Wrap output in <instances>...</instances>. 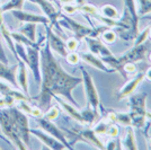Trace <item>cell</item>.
<instances>
[{"label":"cell","instance_id":"6da1fadb","mask_svg":"<svg viewBox=\"0 0 151 150\" xmlns=\"http://www.w3.org/2000/svg\"><path fill=\"white\" fill-rule=\"evenodd\" d=\"M41 56V92L40 94L32 98L37 103V106L45 112L50 106L51 100L54 96H61L70 104L79 108L76 100L72 96V90L82 82L81 77L71 76L64 71L60 63L53 56L47 41L40 51Z\"/></svg>","mask_w":151,"mask_h":150},{"label":"cell","instance_id":"8992f818","mask_svg":"<svg viewBox=\"0 0 151 150\" xmlns=\"http://www.w3.org/2000/svg\"><path fill=\"white\" fill-rule=\"evenodd\" d=\"M45 41H46V36L41 35L40 38L36 41V45L34 46H25L26 52H27V59L28 62L27 66L31 69L33 72L34 79L37 82L38 85H41L42 81V75H41V56H40V51L42 49V46L44 45Z\"/></svg>","mask_w":151,"mask_h":150},{"label":"cell","instance_id":"f546056e","mask_svg":"<svg viewBox=\"0 0 151 150\" xmlns=\"http://www.w3.org/2000/svg\"><path fill=\"white\" fill-rule=\"evenodd\" d=\"M61 10H63L65 15H73L76 13H79V7L75 4L68 2V4H63L61 6Z\"/></svg>","mask_w":151,"mask_h":150},{"label":"cell","instance_id":"c3c4849f","mask_svg":"<svg viewBox=\"0 0 151 150\" xmlns=\"http://www.w3.org/2000/svg\"><path fill=\"white\" fill-rule=\"evenodd\" d=\"M149 60H150V61H151V53H150V54H149Z\"/></svg>","mask_w":151,"mask_h":150},{"label":"cell","instance_id":"f6af8a7d","mask_svg":"<svg viewBox=\"0 0 151 150\" xmlns=\"http://www.w3.org/2000/svg\"><path fill=\"white\" fill-rule=\"evenodd\" d=\"M147 119H149V121L151 122V113L150 112H147Z\"/></svg>","mask_w":151,"mask_h":150},{"label":"cell","instance_id":"d590c367","mask_svg":"<svg viewBox=\"0 0 151 150\" xmlns=\"http://www.w3.org/2000/svg\"><path fill=\"white\" fill-rule=\"evenodd\" d=\"M105 149H121V141L120 140H115V138H112V140H109L108 144H106Z\"/></svg>","mask_w":151,"mask_h":150},{"label":"cell","instance_id":"7402d4cb","mask_svg":"<svg viewBox=\"0 0 151 150\" xmlns=\"http://www.w3.org/2000/svg\"><path fill=\"white\" fill-rule=\"evenodd\" d=\"M36 25L34 23H25V25L22 26L19 33H22L23 35H25L27 38H29L31 41L35 42L36 41Z\"/></svg>","mask_w":151,"mask_h":150},{"label":"cell","instance_id":"7dc6e473","mask_svg":"<svg viewBox=\"0 0 151 150\" xmlns=\"http://www.w3.org/2000/svg\"><path fill=\"white\" fill-rule=\"evenodd\" d=\"M149 38L151 40V25H150V28H149Z\"/></svg>","mask_w":151,"mask_h":150},{"label":"cell","instance_id":"cb8c5ba5","mask_svg":"<svg viewBox=\"0 0 151 150\" xmlns=\"http://www.w3.org/2000/svg\"><path fill=\"white\" fill-rule=\"evenodd\" d=\"M99 36H101V40L104 43L113 44L115 43V41L117 38V33L114 31V28H107L101 33Z\"/></svg>","mask_w":151,"mask_h":150},{"label":"cell","instance_id":"f1b7e54d","mask_svg":"<svg viewBox=\"0 0 151 150\" xmlns=\"http://www.w3.org/2000/svg\"><path fill=\"white\" fill-rule=\"evenodd\" d=\"M149 28H150V26L145 27L141 33H139L138 35H137V38H135V40H134V45H139V44H142L148 41V38H149Z\"/></svg>","mask_w":151,"mask_h":150},{"label":"cell","instance_id":"f35d334b","mask_svg":"<svg viewBox=\"0 0 151 150\" xmlns=\"http://www.w3.org/2000/svg\"><path fill=\"white\" fill-rule=\"evenodd\" d=\"M145 78H147L149 81H151V67L148 68V70L145 72Z\"/></svg>","mask_w":151,"mask_h":150},{"label":"cell","instance_id":"484cf974","mask_svg":"<svg viewBox=\"0 0 151 150\" xmlns=\"http://www.w3.org/2000/svg\"><path fill=\"white\" fill-rule=\"evenodd\" d=\"M24 2H25V0H9L5 5H1V9L4 13L13 10V9H23Z\"/></svg>","mask_w":151,"mask_h":150},{"label":"cell","instance_id":"ab89813d","mask_svg":"<svg viewBox=\"0 0 151 150\" xmlns=\"http://www.w3.org/2000/svg\"><path fill=\"white\" fill-rule=\"evenodd\" d=\"M2 25H4V12H2L1 6H0V28Z\"/></svg>","mask_w":151,"mask_h":150},{"label":"cell","instance_id":"1f68e13d","mask_svg":"<svg viewBox=\"0 0 151 150\" xmlns=\"http://www.w3.org/2000/svg\"><path fill=\"white\" fill-rule=\"evenodd\" d=\"M65 60L71 66H76V64H78L80 62L81 59H80V56L76 51H72V52H68V54L65 56Z\"/></svg>","mask_w":151,"mask_h":150},{"label":"cell","instance_id":"4fadbf2b","mask_svg":"<svg viewBox=\"0 0 151 150\" xmlns=\"http://www.w3.org/2000/svg\"><path fill=\"white\" fill-rule=\"evenodd\" d=\"M145 79V72H139L133 77L132 79H130L129 81H126V84L121 88L117 92V100H125L127 97H130L132 94H134V92L137 90V88L139 87V85Z\"/></svg>","mask_w":151,"mask_h":150},{"label":"cell","instance_id":"44dd1931","mask_svg":"<svg viewBox=\"0 0 151 150\" xmlns=\"http://www.w3.org/2000/svg\"><path fill=\"white\" fill-rule=\"evenodd\" d=\"M123 148L122 149H129V150H137L138 148V144L135 140V134H134V129L132 125L126 126L125 136L123 138V141L121 144Z\"/></svg>","mask_w":151,"mask_h":150},{"label":"cell","instance_id":"5b68a950","mask_svg":"<svg viewBox=\"0 0 151 150\" xmlns=\"http://www.w3.org/2000/svg\"><path fill=\"white\" fill-rule=\"evenodd\" d=\"M0 126H1V130L4 132V134L6 136V138H9L12 144L17 149H28V147L23 142L22 138L19 136L18 130L15 125L13 118L8 112V108H0Z\"/></svg>","mask_w":151,"mask_h":150},{"label":"cell","instance_id":"7a4b0ae2","mask_svg":"<svg viewBox=\"0 0 151 150\" xmlns=\"http://www.w3.org/2000/svg\"><path fill=\"white\" fill-rule=\"evenodd\" d=\"M149 48V43L148 41L142 44L139 45H133V48L131 50L126 51L124 54L119 56H115L114 54L108 56H103L101 60L106 63L109 68L114 69L115 71L121 72V75L123 76V78H126V75L123 70L124 64H126L127 62H141L145 60L147 58V51Z\"/></svg>","mask_w":151,"mask_h":150},{"label":"cell","instance_id":"8d00e7d4","mask_svg":"<svg viewBox=\"0 0 151 150\" xmlns=\"http://www.w3.org/2000/svg\"><path fill=\"white\" fill-rule=\"evenodd\" d=\"M0 61L6 64H9V59L7 58V54L5 52V49L2 46V43H1V38H0Z\"/></svg>","mask_w":151,"mask_h":150},{"label":"cell","instance_id":"83f0119b","mask_svg":"<svg viewBox=\"0 0 151 150\" xmlns=\"http://www.w3.org/2000/svg\"><path fill=\"white\" fill-rule=\"evenodd\" d=\"M117 124L123 125V126H129V125H132L131 122V118L129 115V113H116V122Z\"/></svg>","mask_w":151,"mask_h":150},{"label":"cell","instance_id":"30bf717a","mask_svg":"<svg viewBox=\"0 0 151 150\" xmlns=\"http://www.w3.org/2000/svg\"><path fill=\"white\" fill-rule=\"evenodd\" d=\"M35 121L37 122L38 126H40L42 130H44V132L49 133L50 136L58 139L60 142H62V144L65 146L67 149H70V150L73 149L72 146L69 144V141L67 140V137L64 136V133H63L62 130H61L60 128H58V125L54 124L51 120H47L46 118H44V115H43V116H41V118H36Z\"/></svg>","mask_w":151,"mask_h":150},{"label":"cell","instance_id":"9a60e30c","mask_svg":"<svg viewBox=\"0 0 151 150\" xmlns=\"http://www.w3.org/2000/svg\"><path fill=\"white\" fill-rule=\"evenodd\" d=\"M17 69H18L17 64L9 67V64L0 61V79H4L7 82H9L13 87L20 89L17 81Z\"/></svg>","mask_w":151,"mask_h":150},{"label":"cell","instance_id":"ba28073f","mask_svg":"<svg viewBox=\"0 0 151 150\" xmlns=\"http://www.w3.org/2000/svg\"><path fill=\"white\" fill-rule=\"evenodd\" d=\"M8 112L13 118L23 142L27 147H29V137H31L29 130H31V128H29V121H28L27 114H25L23 111H20L18 107H16L15 105L8 107Z\"/></svg>","mask_w":151,"mask_h":150},{"label":"cell","instance_id":"ffe728a7","mask_svg":"<svg viewBox=\"0 0 151 150\" xmlns=\"http://www.w3.org/2000/svg\"><path fill=\"white\" fill-rule=\"evenodd\" d=\"M0 95L1 96H7V97H13L16 102H18V100H29V102H32L31 97L25 95L22 90H19L15 87L12 88L9 85L2 82L1 80H0Z\"/></svg>","mask_w":151,"mask_h":150},{"label":"cell","instance_id":"d4e9b609","mask_svg":"<svg viewBox=\"0 0 151 150\" xmlns=\"http://www.w3.org/2000/svg\"><path fill=\"white\" fill-rule=\"evenodd\" d=\"M139 4V17H145V15L151 14V0H137Z\"/></svg>","mask_w":151,"mask_h":150},{"label":"cell","instance_id":"e575fe53","mask_svg":"<svg viewBox=\"0 0 151 150\" xmlns=\"http://www.w3.org/2000/svg\"><path fill=\"white\" fill-rule=\"evenodd\" d=\"M123 70L125 72V75H132L137 72V67H135V63L133 62H127L126 64H124Z\"/></svg>","mask_w":151,"mask_h":150},{"label":"cell","instance_id":"7c38bea8","mask_svg":"<svg viewBox=\"0 0 151 150\" xmlns=\"http://www.w3.org/2000/svg\"><path fill=\"white\" fill-rule=\"evenodd\" d=\"M12 15L15 18L22 22V23H34V24H43L44 26L50 25V20L47 19L46 16L42 15H36L33 13H27L24 12L23 9H13L10 10Z\"/></svg>","mask_w":151,"mask_h":150},{"label":"cell","instance_id":"4316f807","mask_svg":"<svg viewBox=\"0 0 151 150\" xmlns=\"http://www.w3.org/2000/svg\"><path fill=\"white\" fill-rule=\"evenodd\" d=\"M108 124H109V123L107 122L106 120H105V121H104V120H98L93 130H94V132L97 136H106Z\"/></svg>","mask_w":151,"mask_h":150},{"label":"cell","instance_id":"4dcf8cb0","mask_svg":"<svg viewBox=\"0 0 151 150\" xmlns=\"http://www.w3.org/2000/svg\"><path fill=\"white\" fill-rule=\"evenodd\" d=\"M59 115H60V110L57 106H52L51 108L46 110L44 112V118H46L47 120H51V121L57 120L59 118Z\"/></svg>","mask_w":151,"mask_h":150},{"label":"cell","instance_id":"603a6c76","mask_svg":"<svg viewBox=\"0 0 151 150\" xmlns=\"http://www.w3.org/2000/svg\"><path fill=\"white\" fill-rule=\"evenodd\" d=\"M99 9V14L104 17H107V18H112V19H119L120 18V14H119V10L115 8L112 5H104L101 6Z\"/></svg>","mask_w":151,"mask_h":150},{"label":"cell","instance_id":"52a82bcc","mask_svg":"<svg viewBox=\"0 0 151 150\" xmlns=\"http://www.w3.org/2000/svg\"><path fill=\"white\" fill-rule=\"evenodd\" d=\"M80 71L82 74V84H83V88L86 92V97H87V105L93 108L96 114H99V108H101V112H104V108L101 105V98L97 92V88L95 86V82L91 78V76L89 75V72L83 68L80 67Z\"/></svg>","mask_w":151,"mask_h":150},{"label":"cell","instance_id":"836d02e7","mask_svg":"<svg viewBox=\"0 0 151 150\" xmlns=\"http://www.w3.org/2000/svg\"><path fill=\"white\" fill-rule=\"evenodd\" d=\"M79 40H77L76 38H70L67 40L65 42V45H67V49L69 52H72V51H77L78 46H79Z\"/></svg>","mask_w":151,"mask_h":150},{"label":"cell","instance_id":"277c9868","mask_svg":"<svg viewBox=\"0 0 151 150\" xmlns=\"http://www.w3.org/2000/svg\"><path fill=\"white\" fill-rule=\"evenodd\" d=\"M147 100L148 94L147 93H138V94L131 95L129 97V107L130 112L129 115L131 118L132 126L137 129H143L147 124Z\"/></svg>","mask_w":151,"mask_h":150},{"label":"cell","instance_id":"3957f363","mask_svg":"<svg viewBox=\"0 0 151 150\" xmlns=\"http://www.w3.org/2000/svg\"><path fill=\"white\" fill-rule=\"evenodd\" d=\"M89 23L91 24V22H89ZM59 24L61 25V27H65L69 31L72 32L75 38L79 41H81L87 36H89V38H99V35L103 32L107 28H109L105 25L96 27L93 24H91V27H88V26H85L80 23H78V22H76L75 19H72L68 15L62 13L59 16Z\"/></svg>","mask_w":151,"mask_h":150},{"label":"cell","instance_id":"9c48e42d","mask_svg":"<svg viewBox=\"0 0 151 150\" xmlns=\"http://www.w3.org/2000/svg\"><path fill=\"white\" fill-rule=\"evenodd\" d=\"M28 1L40 6L42 12L45 14V16L50 20V26L57 28L60 36H64L62 27L59 24V16L61 14V9H57V7L52 4V1H50V0H28Z\"/></svg>","mask_w":151,"mask_h":150},{"label":"cell","instance_id":"8fae6325","mask_svg":"<svg viewBox=\"0 0 151 150\" xmlns=\"http://www.w3.org/2000/svg\"><path fill=\"white\" fill-rule=\"evenodd\" d=\"M45 28H46V41L50 45L51 50L54 51L62 58H65L69 51L67 49V45H65V42L63 41V38L53 32L52 26L46 25Z\"/></svg>","mask_w":151,"mask_h":150},{"label":"cell","instance_id":"d6986e66","mask_svg":"<svg viewBox=\"0 0 151 150\" xmlns=\"http://www.w3.org/2000/svg\"><path fill=\"white\" fill-rule=\"evenodd\" d=\"M18 62V69H17V81L22 92L25 95L29 96L28 93V76H27V64H26L20 58L16 60Z\"/></svg>","mask_w":151,"mask_h":150},{"label":"cell","instance_id":"7bdbcfd3","mask_svg":"<svg viewBox=\"0 0 151 150\" xmlns=\"http://www.w3.org/2000/svg\"><path fill=\"white\" fill-rule=\"evenodd\" d=\"M75 0H59L60 4H68V2H73Z\"/></svg>","mask_w":151,"mask_h":150},{"label":"cell","instance_id":"d6a6232c","mask_svg":"<svg viewBox=\"0 0 151 150\" xmlns=\"http://www.w3.org/2000/svg\"><path fill=\"white\" fill-rule=\"evenodd\" d=\"M120 134V130H119V126L114 123H109L107 126V131L106 136H108L109 138H117Z\"/></svg>","mask_w":151,"mask_h":150},{"label":"cell","instance_id":"bcb514c9","mask_svg":"<svg viewBox=\"0 0 151 150\" xmlns=\"http://www.w3.org/2000/svg\"><path fill=\"white\" fill-rule=\"evenodd\" d=\"M145 138H147V140H148V141H149V144H150V146H151V137H149V136H148V134H147V136H145Z\"/></svg>","mask_w":151,"mask_h":150},{"label":"cell","instance_id":"ac0fdd59","mask_svg":"<svg viewBox=\"0 0 151 150\" xmlns=\"http://www.w3.org/2000/svg\"><path fill=\"white\" fill-rule=\"evenodd\" d=\"M53 98L57 100V102L59 103V105L62 107L63 110H64V112L67 113L73 121H77V122H79V123L82 125H86L85 124V120H83V118H82V115H81V111H79V108H77L76 106H73L72 104H70L69 102L67 103V102L62 100L60 98V96H54Z\"/></svg>","mask_w":151,"mask_h":150},{"label":"cell","instance_id":"f907efd6","mask_svg":"<svg viewBox=\"0 0 151 150\" xmlns=\"http://www.w3.org/2000/svg\"><path fill=\"white\" fill-rule=\"evenodd\" d=\"M0 149H2V148H1V147H0Z\"/></svg>","mask_w":151,"mask_h":150},{"label":"cell","instance_id":"ee69618b","mask_svg":"<svg viewBox=\"0 0 151 150\" xmlns=\"http://www.w3.org/2000/svg\"><path fill=\"white\" fill-rule=\"evenodd\" d=\"M50 1H52V2H54V4H55V5L58 6V8H60V9H61V4L59 2V0H50Z\"/></svg>","mask_w":151,"mask_h":150},{"label":"cell","instance_id":"60d3db41","mask_svg":"<svg viewBox=\"0 0 151 150\" xmlns=\"http://www.w3.org/2000/svg\"><path fill=\"white\" fill-rule=\"evenodd\" d=\"M76 1V5L77 6H82L85 4H87V0H75Z\"/></svg>","mask_w":151,"mask_h":150},{"label":"cell","instance_id":"681fc988","mask_svg":"<svg viewBox=\"0 0 151 150\" xmlns=\"http://www.w3.org/2000/svg\"><path fill=\"white\" fill-rule=\"evenodd\" d=\"M145 18H149V19L151 20V16H149V17H145Z\"/></svg>","mask_w":151,"mask_h":150},{"label":"cell","instance_id":"74e56055","mask_svg":"<svg viewBox=\"0 0 151 150\" xmlns=\"http://www.w3.org/2000/svg\"><path fill=\"white\" fill-rule=\"evenodd\" d=\"M105 120H106L108 123H115L116 122V112H114V111L107 112Z\"/></svg>","mask_w":151,"mask_h":150},{"label":"cell","instance_id":"2e32d148","mask_svg":"<svg viewBox=\"0 0 151 150\" xmlns=\"http://www.w3.org/2000/svg\"><path fill=\"white\" fill-rule=\"evenodd\" d=\"M85 41H86V43L88 45L89 51L91 53L96 54V56H98L99 58L108 56L113 54L111 52V50L104 44V42L101 40H99L98 38H89V36H87V38H85Z\"/></svg>","mask_w":151,"mask_h":150},{"label":"cell","instance_id":"b9f144b4","mask_svg":"<svg viewBox=\"0 0 151 150\" xmlns=\"http://www.w3.org/2000/svg\"><path fill=\"white\" fill-rule=\"evenodd\" d=\"M0 139H2L5 142H7L8 144H12V141L10 140H8V139H6V136H2V134H0Z\"/></svg>","mask_w":151,"mask_h":150},{"label":"cell","instance_id":"e0dca14e","mask_svg":"<svg viewBox=\"0 0 151 150\" xmlns=\"http://www.w3.org/2000/svg\"><path fill=\"white\" fill-rule=\"evenodd\" d=\"M79 56H80V59L83 60L86 63H88L89 66L98 69V70H101V71H104V72H107V74H113V72H115L114 69L109 68L99 56L94 54V53H91V52L81 53V54H79Z\"/></svg>","mask_w":151,"mask_h":150},{"label":"cell","instance_id":"5bb4252c","mask_svg":"<svg viewBox=\"0 0 151 150\" xmlns=\"http://www.w3.org/2000/svg\"><path fill=\"white\" fill-rule=\"evenodd\" d=\"M29 132H31V134H33V136H35V137L37 138L41 142H43L49 149H52V150L67 149L65 146H64L62 142H60L58 139L50 136V134L46 133V132L41 131V130H36V129H31Z\"/></svg>","mask_w":151,"mask_h":150}]
</instances>
